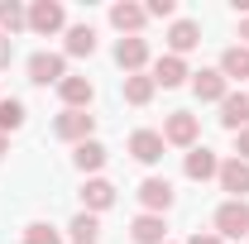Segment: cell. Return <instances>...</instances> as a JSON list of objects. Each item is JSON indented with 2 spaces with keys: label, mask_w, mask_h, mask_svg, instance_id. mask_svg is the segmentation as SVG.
Here are the masks:
<instances>
[{
  "label": "cell",
  "mask_w": 249,
  "mask_h": 244,
  "mask_svg": "<svg viewBox=\"0 0 249 244\" xmlns=\"http://www.w3.org/2000/svg\"><path fill=\"white\" fill-rule=\"evenodd\" d=\"M216 235H220V240H240V235H249V201H220Z\"/></svg>",
  "instance_id": "1"
},
{
  "label": "cell",
  "mask_w": 249,
  "mask_h": 244,
  "mask_svg": "<svg viewBox=\"0 0 249 244\" xmlns=\"http://www.w3.org/2000/svg\"><path fill=\"white\" fill-rule=\"evenodd\" d=\"M196 134H201V124L192 110H173L163 124V144H178V149H196Z\"/></svg>",
  "instance_id": "2"
},
{
  "label": "cell",
  "mask_w": 249,
  "mask_h": 244,
  "mask_svg": "<svg viewBox=\"0 0 249 244\" xmlns=\"http://www.w3.org/2000/svg\"><path fill=\"white\" fill-rule=\"evenodd\" d=\"M91 129H96V115H87V110H62L58 120H53V134L67 139V144H87Z\"/></svg>",
  "instance_id": "3"
},
{
  "label": "cell",
  "mask_w": 249,
  "mask_h": 244,
  "mask_svg": "<svg viewBox=\"0 0 249 244\" xmlns=\"http://www.w3.org/2000/svg\"><path fill=\"white\" fill-rule=\"evenodd\" d=\"M62 77H67L62 53H34V58H29V82H34V87H58Z\"/></svg>",
  "instance_id": "4"
},
{
  "label": "cell",
  "mask_w": 249,
  "mask_h": 244,
  "mask_svg": "<svg viewBox=\"0 0 249 244\" xmlns=\"http://www.w3.org/2000/svg\"><path fill=\"white\" fill-rule=\"evenodd\" d=\"M216 177H220V192H230V201H245L249 196V163L245 158H225Z\"/></svg>",
  "instance_id": "5"
},
{
  "label": "cell",
  "mask_w": 249,
  "mask_h": 244,
  "mask_svg": "<svg viewBox=\"0 0 249 244\" xmlns=\"http://www.w3.org/2000/svg\"><path fill=\"white\" fill-rule=\"evenodd\" d=\"M139 201H144L149 215H163L173 206V182H168V177H144V182H139Z\"/></svg>",
  "instance_id": "6"
},
{
  "label": "cell",
  "mask_w": 249,
  "mask_h": 244,
  "mask_svg": "<svg viewBox=\"0 0 249 244\" xmlns=\"http://www.w3.org/2000/svg\"><path fill=\"white\" fill-rule=\"evenodd\" d=\"M192 91H196V101H225L230 82L220 77V67H201V72H192Z\"/></svg>",
  "instance_id": "7"
},
{
  "label": "cell",
  "mask_w": 249,
  "mask_h": 244,
  "mask_svg": "<svg viewBox=\"0 0 249 244\" xmlns=\"http://www.w3.org/2000/svg\"><path fill=\"white\" fill-rule=\"evenodd\" d=\"M62 24H67V10H62L58 0H38L29 10V29L34 34H58Z\"/></svg>",
  "instance_id": "8"
},
{
  "label": "cell",
  "mask_w": 249,
  "mask_h": 244,
  "mask_svg": "<svg viewBox=\"0 0 249 244\" xmlns=\"http://www.w3.org/2000/svg\"><path fill=\"white\" fill-rule=\"evenodd\" d=\"M58 96H62L67 110H87L91 96H96V87L87 82V77H62V82H58Z\"/></svg>",
  "instance_id": "9"
},
{
  "label": "cell",
  "mask_w": 249,
  "mask_h": 244,
  "mask_svg": "<svg viewBox=\"0 0 249 244\" xmlns=\"http://www.w3.org/2000/svg\"><path fill=\"white\" fill-rule=\"evenodd\" d=\"M115 62L124 67V77L144 72V62H149V43H144V38H120V43H115Z\"/></svg>",
  "instance_id": "10"
},
{
  "label": "cell",
  "mask_w": 249,
  "mask_h": 244,
  "mask_svg": "<svg viewBox=\"0 0 249 244\" xmlns=\"http://www.w3.org/2000/svg\"><path fill=\"white\" fill-rule=\"evenodd\" d=\"M196 43H201V24H196V19H178V24L168 29V53H173V58L192 53Z\"/></svg>",
  "instance_id": "11"
},
{
  "label": "cell",
  "mask_w": 249,
  "mask_h": 244,
  "mask_svg": "<svg viewBox=\"0 0 249 244\" xmlns=\"http://www.w3.org/2000/svg\"><path fill=\"white\" fill-rule=\"evenodd\" d=\"M220 124H225V129H235V134L249 129V96H245V91H230L225 101H220Z\"/></svg>",
  "instance_id": "12"
},
{
  "label": "cell",
  "mask_w": 249,
  "mask_h": 244,
  "mask_svg": "<svg viewBox=\"0 0 249 244\" xmlns=\"http://www.w3.org/2000/svg\"><path fill=\"white\" fill-rule=\"evenodd\" d=\"M144 19H149V15H144V5H129V0H120V5L110 10V24H115V29H120L124 38H139Z\"/></svg>",
  "instance_id": "13"
},
{
  "label": "cell",
  "mask_w": 249,
  "mask_h": 244,
  "mask_svg": "<svg viewBox=\"0 0 249 244\" xmlns=\"http://www.w3.org/2000/svg\"><path fill=\"white\" fill-rule=\"evenodd\" d=\"M129 153H134L139 163H158V158H163V134H158V129H134V134H129Z\"/></svg>",
  "instance_id": "14"
},
{
  "label": "cell",
  "mask_w": 249,
  "mask_h": 244,
  "mask_svg": "<svg viewBox=\"0 0 249 244\" xmlns=\"http://www.w3.org/2000/svg\"><path fill=\"white\" fill-rule=\"evenodd\" d=\"M129 240L134 244H168V225H163V215H139L134 225H129Z\"/></svg>",
  "instance_id": "15"
},
{
  "label": "cell",
  "mask_w": 249,
  "mask_h": 244,
  "mask_svg": "<svg viewBox=\"0 0 249 244\" xmlns=\"http://www.w3.org/2000/svg\"><path fill=\"white\" fill-rule=\"evenodd\" d=\"M182 173L192 177V182H206V177H216V173H220V158L211 149H192V153H187V163H182Z\"/></svg>",
  "instance_id": "16"
},
{
  "label": "cell",
  "mask_w": 249,
  "mask_h": 244,
  "mask_svg": "<svg viewBox=\"0 0 249 244\" xmlns=\"http://www.w3.org/2000/svg\"><path fill=\"white\" fill-rule=\"evenodd\" d=\"M187 77H192V72H187V62L173 58V53H163V58L154 62V87H182Z\"/></svg>",
  "instance_id": "17"
},
{
  "label": "cell",
  "mask_w": 249,
  "mask_h": 244,
  "mask_svg": "<svg viewBox=\"0 0 249 244\" xmlns=\"http://www.w3.org/2000/svg\"><path fill=\"white\" fill-rule=\"evenodd\" d=\"M82 206L87 211H110L115 206V187L106 182V177H91V182L82 187Z\"/></svg>",
  "instance_id": "18"
},
{
  "label": "cell",
  "mask_w": 249,
  "mask_h": 244,
  "mask_svg": "<svg viewBox=\"0 0 249 244\" xmlns=\"http://www.w3.org/2000/svg\"><path fill=\"white\" fill-rule=\"evenodd\" d=\"M220 77H225V82H230V77L245 82V77H249V48H245V43H235V48L220 53Z\"/></svg>",
  "instance_id": "19"
},
{
  "label": "cell",
  "mask_w": 249,
  "mask_h": 244,
  "mask_svg": "<svg viewBox=\"0 0 249 244\" xmlns=\"http://www.w3.org/2000/svg\"><path fill=\"white\" fill-rule=\"evenodd\" d=\"M154 77H149V72H134V77H124V101H129V105H149V101H154Z\"/></svg>",
  "instance_id": "20"
},
{
  "label": "cell",
  "mask_w": 249,
  "mask_h": 244,
  "mask_svg": "<svg viewBox=\"0 0 249 244\" xmlns=\"http://www.w3.org/2000/svg\"><path fill=\"white\" fill-rule=\"evenodd\" d=\"M67 53H72V58H91L96 53V29L91 24H72V29H67Z\"/></svg>",
  "instance_id": "21"
},
{
  "label": "cell",
  "mask_w": 249,
  "mask_h": 244,
  "mask_svg": "<svg viewBox=\"0 0 249 244\" xmlns=\"http://www.w3.org/2000/svg\"><path fill=\"white\" fill-rule=\"evenodd\" d=\"M72 163H77L82 173H101V168H106V144H96V139H87V144H77V153H72Z\"/></svg>",
  "instance_id": "22"
},
{
  "label": "cell",
  "mask_w": 249,
  "mask_h": 244,
  "mask_svg": "<svg viewBox=\"0 0 249 244\" xmlns=\"http://www.w3.org/2000/svg\"><path fill=\"white\" fill-rule=\"evenodd\" d=\"M0 29H5V38L19 29H29V10L19 5V0H0Z\"/></svg>",
  "instance_id": "23"
},
{
  "label": "cell",
  "mask_w": 249,
  "mask_h": 244,
  "mask_svg": "<svg viewBox=\"0 0 249 244\" xmlns=\"http://www.w3.org/2000/svg\"><path fill=\"white\" fill-rule=\"evenodd\" d=\"M72 244H101V225H96L91 211H82L72 220Z\"/></svg>",
  "instance_id": "24"
},
{
  "label": "cell",
  "mask_w": 249,
  "mask_h": 244,
  "mask_svg": "<svg viewBox=\"0 0 249 244\" xmlns=\"http://www.w3.org/2000/svg\"><path fill=\"white\" fill-rule=\"evenodd\" d=\"M24 124V101H0V134H10V129H19Z\"/></svg>",
  "instance_id": "25"
},
{
  "label": "cell",
  "mask_w": 249,
  "mask_h": 244,
  "mask_svg": "<svg viewBox=\"0 0 249 244\" xmlns=\"http://www.w3.org/2000/svg\"><path fill=\"white\" fill-rule=\"evenodd\" d=\"M24 244H62V240H58V230H53V225L34 220V225H24Z\"/></svg>",
  "instance_id": "26"
},
{
  "label": "cell",
  "mask_w": 249,
  "mask_h": 244,
  "mask_svg": "<svg viewBox=\"0 0 249 244\" xmlns=\"http://www.w3.org/2000/svg\"><path fill=\"white\" fill-rule=\"evenodd\" d=\"M144 15H149V19H173V15H178V0H149Z\"/></svg>",
  "instance_id": "27"
},
{
  "label": "cell",
  "mask_w": 249,
  "mask_h": 244,
  "mask_svg": "<svg viewBox=\"0 0 249 244\" xmlns=\"http://www.w3.org/2000/svg\"><path fill=\"white\" fill-rule=\"evenodd\" d=\"M10 62H15V38H5V34H0V72H5Z\"/></svg>",
  "instance_id": "28"
},
{
  "label": "cell",
  "mask_w": 249,
  "mask_h": 244,
  "mask_svg": "<svg viewBox=\"0 0 249 244\" xmlns=\"http://www.w3.org/2000/svg\"><path fill=\"white\" fill-rule=\"evenodd\" d=\"M235 153L249 163V129H240V134H235Z\"/></svg>",
  "instance_id": "29"
},
{
  "label": "cell",
  "mask_w": 249,
  "mask_h": 244,
  "mask_svg": "<svg viewBox=\"0 0 249 244\" xmlns=\"http://www.w3.org/2000/svg\"><path fill=\"white\" fill-rule=\"evenodd\" d=\"M187 244H225V240H220V235H206V230H196V235H192Z\"/></svg>",
  "instance_id": "30"
},
{
  "label": "cell",
  "mask_w": 249,
  "mask_h": 244,
  "mask_svg": "<svg viewBox=\"0 0 249 244\" xmlns=\"http://www.w3.org/2000/svg\"><path fill=\"white\" fill-rule=\"evenodd\" d=\"M240 38H245V48H249V15L240 19Z\"/></svg>",
  "instance_id": "31"
},
{
  "label": "cell",
  "mask_w": 249,
  "mask_h": 244,
  "mask_svg": "<svg viewBox=\"0 0 249 244\" xmlns=\"http://www.w3.org/2000/svg\"><path fill=\"white\" fill-rule=\"evenodd\" d=\"M0 153H5V134H0Z\"/></svg>",
  "instance_id": "32"
}]
</instances>
